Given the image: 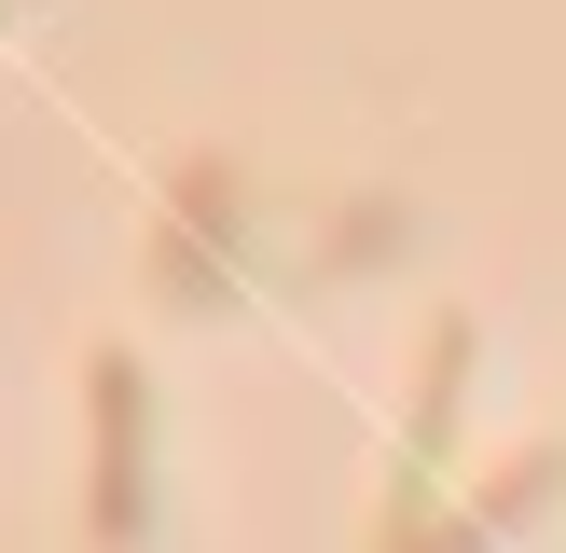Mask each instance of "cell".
<instances>
[{
  "instance_id": "obj_2",
  "label": "cell",
  "mask_w": 566,
  "mask_h": 553,
  "mask_svg": "<svg viewBox=\"0 0 566 553\" xmlns=\"http://www.w3.org/2000/svg\"><path fill=\"white\" fill-rule=\"evenodd\" d=\"M235 236H249V180L221 153H193L180 180H166V221H153V291L180 304V319H221V304H235Z\"/></svg>"
},
{
  "instance_id": "obj_1",
  "label": "cell",
  "mask_w": 566,
  "mask_h": 553,
  "mask_svg": "<svg viewBox=\"0 0 566 553\" xmlns=\"http://www.w3.org/2000/svg\"><path fill=\"white\" fill-rule=\"evenodd\" d=\"M83 540L97 553L153 540V374H138V346L83 359Z\"/></svg>"
}]
</instances>
